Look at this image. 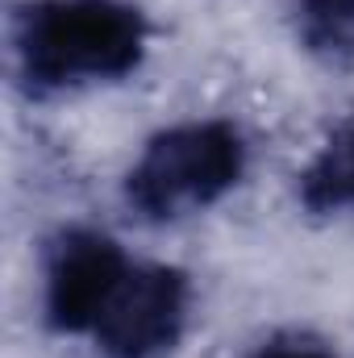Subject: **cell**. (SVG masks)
<instances>
[{
    "instance_id": "cell-1",
    "label": "cell",
    "mask_w": 354,
    "mask_h": 358,
    "mask_svg": "<svg viewBox=\"0 0 354 358\" xmlns=\"http://www.w3.org/2000/svg\"><path fill=\"white\" fill-rule=\"evenodd\" d=\"M17 71L34 92L129 76L146 55V17L125 0H34L13 21Z\"/></svg>"
},
{
    "instance_id": "cell-2",
    "label": "cell",
    "mask_w": 354,
    "mask_h": 358,
    "mask_svg": "<svg viewBox=\"0 0 354 358\" xmlns=\"http://www.w3.org/2000/svg\"><path fill=\"white\" fill-rule=\"evenodd\" d=\"M246 171V142L229 121H183L155 134L125 176V200L146 221H183L225 192Z\"/></svg>"
},
{
    "instance_id": "cell-3",
    "label": "cell",
    "mask_w": 354,
    "mask_h": 358,
    "mask_svg": "<svg viewBox=\"0 0 354 358\" xmlns=\"http://www.w3.org/2000/svg\"><path fill=\"white\" fill-rule=\"evenodd\" d=\"M187 296L183 271L134 263L92 325L96 350L104 358H163L183 338Z\"/></svg>"
},
{
    "instance_id": "cell-4",
    "label": "cell",
    "mask_w": 354,
    "mask_h": 358,
    "mask_svg": "<svg viewBox=\"0 0 354 358\" xmlns=\"http://www.w3.org/2000/svg\"><path fill=\"white\" fill-rule=\"evenodd\" d=\"M134 267L125 250L100 229H67L46 255L42 308L59 334H92L108 296Z\"/></svg>"
},
{
    "instance_id": "cell-5",
    "label": "cell",
    "mask_w": 354,
    "mask_h": 358,
    "mask_svg": "<svg viewBox=\"0 0 354 358\" xmlns=\"http://www.w3.org/2000/svg\"><path fill=\"white\" fill-rule=\"evenodd\" d=\"M300 204L309 213H346V208H354V113L334 125L325 146L300 171Z\"/></svg>"
},
{
    "instance_id": "cell-6",
    "label": "cell",
    "mask_w": 354,
    "mask_h": 358,
    "mask_svg": "<svg viewBox=\"0 0 354 358\" xmlns=\"http://www.w3.org/2000/svg\"><path fill=\"white\" fill-rule=\"evenodd\" d=\"M300 42L321 59H354V0H292Z\"/></svg>"
},
{
    "instance_id": "cell-7",
    "label": "cell",
    "mask_w": 354,
    "mask_h": 358,
    "mask_svg": "<svg viewBox=\"0 0 354 358\" xmlns=\"http://www.w3.org/2000/svg\"><path fill=\"white\" fill-rule=\"evenodd\" d=\"M250 358H334V350H325L313 338H275V342L259 346Z\"/></svg>"
}]
</instances>
